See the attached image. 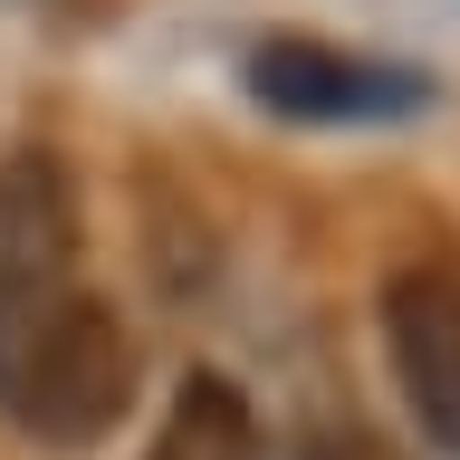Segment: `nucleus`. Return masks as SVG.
I'll return each mask as SVG.
<instances>
[{"instance_id":"f257e3e1","label":"nucleus","mask_w":460,"mask_h":460,"mask_svg":"<svg viewBox=\"0 0 460 460\" xmlns=\"http://www.w3.org/2000/svg\"><path fill=\"white\" fill-rule=\"evenodd\" d=\"M135 402V336L125 316L58 279H10L0 288V422H20L49 451H86L106 441Z\"/></svg>"},{"instance_id":"39448f33","label":"nucleus","mask_w":460,"mask_h":460,"mask_svg":"<svg viewBox=\"0 0 460 460\" xmlns=\"http://www.w3.org/2000/svg\"><path fill=\"white\" fill-rule=\"evenodd\" d=\"M144 460H259V412H250V394L230 384V374H182L172 384V412H164V431H154V451Z\"/></svg>"},{"instance_id":"20e7f679","label":"nucleus","mask_w":460,"mask_h":460,"mask_svg":"<svg viewBox=\"0 0 460 460\" xmlns=\"http://www.w3.org/2000/svg\"><path fill=\"white\" fill-rule=\"evenodd\" d=\"M77 259V192L49 154H0V288L58 279Z\"/></svg>"},{"instance_id":"423d86ee","label":"nucleus","mask_w":460,"mask_h":460,"mask_svg":"<svg viewBox=\"0 0 460 460\" xmlns=\"http://www.w3.org/2000/svg\"><path fill=\"white\" fill-rule=\"evenodd\" d=\"M297 460H394V441H374V431H326V441H307Z\"/></svg>"},{"instance_id":"7ed1b4c3","label":"nucleus","mask_w":460,"mask_h":460,"mask_svg":"<svg viewBox=\"0 0 460 460\" xmlns=\"http://www.w3.org/2000/svg\"><path fill=\"white\" fill-rule=\"evenodd\" d=\"M384 355L431 451L460 460V269H394L384 279Z\"/></svg>"},{"instance_id":"f03ea898","label":"nucleus","mask_w":460,"mask_h":460,"mask_svg":"<svg viewBox=\"0 0 460 460\" xmlns=\"http://www.w3.org/2000/svg\"><path fill=\"white\" fill-rule=\"evenodd\" d=\"M250 96L288 125H394V115H422L431 106V77L402 67V58H365V49H336V39H250Z\"/></svg>"}]
</instances>
